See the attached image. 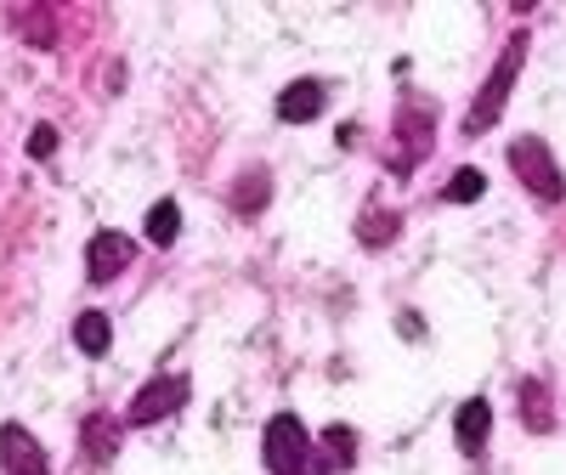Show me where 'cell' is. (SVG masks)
I'll list each match as a JSON object with an SVG mask.
<instances>
[{"label": "cell", "instance_id": "1", "mask_svg": "<svg viewBox=\"0 0 566 475\" xmlns=\"http://www.w3.org/2000/svg\"><path fill=\"white\" fill-rule=\"evenodd\" d=\"M522 63H527V34H510V40H504V57L493 63V74L482 80L476 103H470V114H464V136H482V130L499 125V114L510 108V91H515V74H522Z\"/></svg>", "mask_w": 566, "mask_h": 475}, {"label": "cell", "instance_id": "2", "mask_svg": "<svg viewBox=\"0 0 566 475\" xmlns=\"http://www.w3.org/2000/svg\"><path fill=\"white\" fill-rule=\"evenodd\" d=\"M510 170H515V181H522L533 199H544V204H560L566 199V176H560L555 154L544 148L538 136H515L510 141Z\"/></svg>", "mask_w": 566, "mask_h": 475}, {"label": "cell", "instance_id": "3", "mask_svg": "<svg viewBox=\"0 0 566 475\" xmlns=\"http://www.w3.org/2000/svg\"><path fill=\"white\" fill-rule=\"evenodd\" d=\"M261 458H266L272 475H306V464L317 458V447H312L306 424L295 413H277L266 424V436H261Z\"/></svg>", "mask_w": 566, "mask_h": 475}, {"label": "cell", "instance_id": "4", "mask_svg": "<svg viewBox=\"0 0 566 475\" xmlns=\"http://www.w3.org/2000/svg\"><path fill=\"white\" fill-rule=\"evenodd\" d=\"M431 125H437V108L424 97H408L397 108V165H419L424 154H431Z\"/></svg>", "mask_w": 566, "mask_h": 475}, {"label": "cell", "instance_id": "5", "mask_svg": "<svg viewBox=\"0 0 566 475\" xmlns=\"http://www.w3.org/2000/svg\"><path fill=\"white\" fill-rule=\"evenodd\" d=\"M181 402H187V379H181V373H159V379H148V386L130 397L125 419H130V424H159V419L176 413Z\"/></svg>", "mask_w": 566, "mask_h": 475}, {"label": "cell", "instance_id": "6", "mask_svg": "<svg viewBox=\"0 0 566 475\" xmlns=\"http://www.w3.org/2000/svg\"><path fill=\"white\" fill-rule=\"evenodd\" d=\"M0 469L7 475H52L45 447L23 431V424H0Z\"/></svg>", "mask_w": 566, "mask_h": 475}, {"label": "cell", "instance_id": "7", "mask_svg": "<svg viewBox=\"0 0 566 475\" xmlns=\"http://www.w3.org/2000/svg\"><path fill=\"white\" fill-rule=\"evenodd\" d=\"M130 255H136V244H130L125 232H97L85 244V272L97 277V283H108V277H119L130 266Z\"/></svg>", "mask_w": 566, "mask_h": 475}, {"label": "cell", "instance_id": "8", "mask_svg": "<svg viewBox=\"0 0 566 475\" xmlns=\"http://www.w3.org/2000/svg\"><path fill=\"white\" fill-rule=\"evenodd\" d=\"M323 108H328V85H323V80H295V85L277 97V119H283V125H306V119H317Z\"/></svg>", "mask_w": 566, "mask_h": 475}, {"label": "cell", "instance_id": "9", "mask_svg": "<svg viewBox=\"0 0 566 475\" xmlns=\"http://www.w3.org/2000/svg\"><path fill=\"white\" fill-rule=\"evenodd\" d=\"M80 447H85L91 464H108V458L119 453V419H114V413H91V419L80 424Z\"/></svg>", "mask_w": 566, "mask_h": 475}, {"label": "cell", "instance_id": "10", "mask_svg": "<svg viewBox=\"0 0 566 475\" xmlns=\"http://www.w3.org/2000/svg\"><path fill=\"white\" fill-rule=\"evenodd\" d=\"M453 431H459V447H464V453H482V442H488V431H493V408H488L482 397H470V402L459 408V419H453Z\"/></svg>", "mask_w": 566, "mask_h": 475}, {"label": "cell", "instance_id": "11", "mask_svg": "<svg viewBox=\"0 0 566 475\" xmlns=\"http://www.w3.org/2000/svg\"><path fill=\"white\" fill-rule=\"evenodd\" d=\"M74 346H80L85 357H103V351L114 346L108 317H103V312H80V323H74Z\"/></svg>", "mask_w": 566, "mask_h": 475}, {"label": "cell", "instance_id": "12", "mask_svg": "<svg viewBox=\"0 0 566 475\" xmlns=\"http://www.w3.org/2000/svg\"><path fill=\"white\" fill-rule=\"evenodd\" d=\"M522 424H527L533 436H544L549 424H555V413H549V391L538 386V379H527V386H522Z\"/></svg>", "mask_w": 566, "mask_h": 475}, {"label": "cell", "instance_id": "13", "mask_svg": "<svg viewBox=\"0 0 566 475\" xmlns=\"http://www.w3.org/2000/svg\"><path fill=\"white\" fill-rule=\"evenodd\" d=\"M12 23H18V34L34 45V52H45V45L57 40V23H52V12H45V7H23Z\"/></svg>", "mask_w": 566, "mask_h": 475}, {"label": "cell", "instance_id": "14", "mask_svg": "<svg viewBox=\"0 0 566 475\" xmlns=\"http://www.w3.org/2000/svg\"><path fill=\"white\" fill-rule=\"evenodd\" d=\"M176 232H181V210H176V199H159V204L148 210V244L170 250V244H176Z\"/></svg>", "mask_w": 566, "mask_h": 475}, {"label": "cell", "instance_id": "15", "mask_svg": "<svg viewBox=\"0 0 566 475\" xmlns=\"http://www.w3.org/2000/svg\"><path fill=\"white\" fill-rule=\"evenodd\" d=\"M266 199H272V181H266V170H244V176H239V187H232V204H239L244 215H255Z\"/></svg>", "mask_w": 566, "mask_h": 475}, {"label": "cell", "instance_id": "16", "mask_svg": "<svg viewBox=\"0 0 566 475\" xmlns=\"http://www.w3.org/2000/svg\"><path fill=\"white\" fill-rule=\"evenodd\" d=\"M488 193V176L482 170H459L453 181H448V204H476Z\"/></svg>", "mask_w": 566, "mask_h": 475}, {"label": "cell", "instance_id": "17", "mask_svg": "<svg viewBox=\"0 0 566 475\" xmlns=\"http://www.w3.org/2000/svg\"><path fill=\"white\" fill-rule=\"evenodd\" d=\"M391 232H397V215H368L363 226H357V238H363V244H391Z\"/></svg>", "mask_w": 566, "mask_h": 475}, {"label": "cell", "instance_id": "18", "mask_svg": "<svg viewBox=\"0 0 566 475\" xmlns=\"http://www.w3.org/2000/svg\"><path fill=\"white\" fill-rule=\"evenodd\" d=\"M29 154H34V159H52V154H57V130H52V125H34V130H29Z\"/></svg>", "mask_w": 566, "mask_h": 475}, {"label": "cell", "instance_id": "19", "mask_svg": "<svg viewBox=\"0 0 566 475\" xmlns=\"http://www.w3.org/2000/svg\"><path fill=\"white\" fill-rule=\"evenodd\" d=\"M323 442L335 447V464H352V431H346V424H335V431H328Z\"/></svg>", "mask_w": 566, "mask_h": 475}]
</instances>
